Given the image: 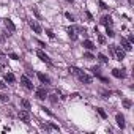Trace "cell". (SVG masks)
Instances as JSON below:
<instances>
[{"label": "cell", "instance_id": "6da1fadb", "mask_svg": "<svg viewBox=\"0 0 134 134\" xmlns=\"http://www.w3.org/2000/svg\"><path fill=\"white\" fill-rule=\"evenodd\" d=\"M109 49H110V52H112V54L115 55V58H117L118 62H121V60L125 58V51H123V49H121L120 46H115V44H112V46H110Z\"/></svg>", "mask_w": 134, "mask_h": 134}, {"label": "cell", "instance_id": "7a4b0ae2", "mask_svg": "<svg viewBox=\"0 0 134 134\" xmlns=\"http://www.w3.org/2000/svg\"><path fill=\"white\" fill-rule=\"evenodd\" d=\"M76 77H77V79H79V81H81L82 84H85V85H88V84H92V77H90L88 74H85L84 71H81V73H79V74H77Z\"/></svg>", "mask_w": 134, "mask_h": 134}, {"label": "cell", "instance_id": "3957f363", "mask_svg": "<svg viewBox=\"0 0 134 134\" xmlns=\"http://www.w3.org/2000/svg\"><path fill=\"white\" fill-rule=\"evenodd\" d=\"M68 35H70V38L74 41V40H77V35H79V27H68Z\"/></svg>", "mask_w": 134, "mask_h": 134}, {"label": "cell", "instance_id": "277c9868", "mask_svg": "<svg viewBox=\"0 0 134 134\" xmlns=\"http://www.w3.org/2000/svg\"><path fill=\"white\" fill-rule=\"evenodd\" d=\"M21 84L27 88V90H33V84L30 82V79L27 76H21Z\"/></svg>", "mask_w": 134, "mask_h": 134}, {"label": "cell", "instance_id": "5b68a950", "mask_svg": "<svg viewBox=\"0 0 134 134\" xmlns=\"http://www.w3.org/2000/svg\"><path fill=\"white\" fill-rule=\"evenodd\" d=\"M18 117L22 120V121H25V123H29V118H30V114H29V110H19L18 112Z\"/></svg>", "mask_w": 134, "mask_h": 134}, {"label": "cell", "instance_id": "8992f818", "mask_svg": "<svg viewBox=\"0 0 134 134\" xmlns=\"http://www.w3.org/2000/svg\"><path fill=\"white\" fill-rule=\"evenodd\" d=\"M120 43H121V49H123V51H128V52H129V51L132 49V46H131V43H129V41H128L126 38H123V36H121V40H120Z\"/></svg>", "mask_w": 134, "mask_h": 134}, {"label": "cell", "instance_id": "52a82bcc", "mask_svg": "<svg viewBox=\"0 0 134 134\" xmlns=\"http://www.w3.org/2000/svg\"><path fill=\"white\" fill-rule=\"evenodd\" d=\"M36 98H38V99H46V98H47V93H46V88H44V87H40V88L36 90Z\"/></svg>", "mask_w": 134, "mask_h": 134}, {"label": "cell", "instance_id": "ba28073f", "mask_svg": "<svg viewBox=\"0 0 134 134\" xmlns=\"http://www.w3.org/2000/svg\"><path fill=\"white\" fill-rule=\"evenodd\" d=\"M29 25H30V27H32V29H33V30L36 32V33H41V27H40V24H38L36 21L30 19V21H29Z\"/></svg>", "mask_w": 134, "mask_h": 134}, {"label": "cell", "instance_id": "9c48e42d", "mask_svg": "<svg viewBox=\"0 0 134 134\" xmlns=\"http://www.w3.org/2000/svg\"><path fill=\"white\" fill-rule=\"evenodd\" d=\"M36 55L43 60V62H46V63H51V58H49V55L47 54H44L43 51H36Z\"/></svg>", "mask_w": 134, "mask_h": 134}, {"label": "cell", "instance_id": "30bf717a", "mask_svg": "<svg viewBox=\"0 0 134 134\" xmlns=\"http://www.w3.org/2000/svg\"><path fill=\"white\" fill-rule=\"evenodd\" d=\"M112 76H115V77H118V79H123L126 74H125V71H123V70L115 68V70H112Z\"/></svg>", "mask_w": 134, "mask_h": 134}, {"label": "cell", "instance_id": "8fae6325", "mask_svg": "<svg viewBox=\"0 0 134 134\" xmlns=\"http://www.w3.org/2000/svg\"><path fill=\"white\" fill-rule=\"evenodd\" d=\"M115 120H117V125L123 129L125 128V117L121 115V114H117V117H115Z\"/></svg>", "mask_w": 134, "mask_h": 134}, {"label": "cell", "instance_id": "7c38bea8", "mask_svg": "<svg viewBox=\"0 0 134 134\" xmlns=\"http://www.w3.org/2000/svg\"><path fill=\"white\" fill-rule=\"evenodd\" d=\"M101 24L106 25V27H110V25H112V18H110V16H104V18H101Z\"/></svg>", "mask_w": 134, "mask_h": 134}, {"label": "cell", "instance_id": "4fadbf2b", "mask_svg": "<svg viewBox=\"0 0 134 134\" xmlns=\"http://www.w3.org/2000/svg\"><path fill=\"white\" fill-rule=\"evenodd\" d=\"M5 27H7V29H8L10 32H14V30H16V27H14L13 21H11V19H8V18L5 19Z\"/></svg>", "mask_w": 134, "mask_h": 134}, {"label": "cell", "instance_id": "5bb4252c", "mask_svg": "<svg viewBox=\"0 0 134 134\" xmlns=\"http://www.w3.org/2000/svg\"><path fill=\"white\" fill-rule=\"evenodd\" d=\"M82 46H84V47H85V49H88V51H92V49H95V44H93V43H92V41H90V40H85V41H84V44H82Z\"/></svg>", "mask_w": 134, "mask_h": 134}, {"label": "cell", "instance_id": "9a60e30c", "mask_svg": "<svg viewBox=\"0 0 134 134\" xmlns=\"http://www.w3.org/2000/svg\"><path fill=\"white\" fill-rule=\"evenodd\" d=\"M5 81H7V82H14L16 77H14L13 73H7V74H5Z\"/></svg>", "mask_w": 134, "mask_h": 134}, {"label": "cell", "instance_id": "2e32d148", "mask_svg": "<svg viewBox=\"0 0 134 134\" xmlns=\"http://www.w3.org/2000/svg\"><path fill=\"white\" fill-rule=\"evenodd\" d=\"M38 79H40L43 84H49V77L44 76V74H41V73H38Z\"/></svg>", "mask_w": 134, "mask_h": 134}, {"label": "cell", "instance_id": "e0dca14e", "mask_svg": "<svg viewBox=\"0 0 134 134\" xmlns=\"http://www.w3.org/2000/svg\"><path fill=\"white\" fill-rule=\"evenodd\" d=\"M96 35H98V43H99V44H106V38H104L101 33H98V29H96Z\"/></svg>", "mask_w": 134, "mask_h": 134}, {"label": "cell", "instance_id": "ac0fdd59", "mask_svg": "<svg viewBox=\"0 0 134 134\" xmlns=\"http://www.w3.org/2000/svg\"><path fill=\"white\" fill-rule=\"evenodd\" d=\"M21 106H22L25 110H29V109H30V103H29L27 99H21Z\"/></svg>", "mask_w": 134, "mask_h": 134}, {"label": "cell", "instance_id": "d6986e66", "mask_svg": "<svg viewBox=\"0 0 134 134\" xmlns=\"http://www.w3.org/2000/svg\"><path fill=\"white\" fill-rule=\"evenodd\" d=\"M0 101H2V103H8L10 101V96L5 95V93H2V95H0Z\"/></svg>", "mask_w": 134, "mask_h": 134}, {"label": "cell", "instance_id": "ffe728a7", "mask_svg": "<svg viewBox=\"0 0 134 134\" xmlns=\"http://www.w3.org/2000/svg\"><path fill=\"white\" fill-rule=\"evenodd\" d=\"M96 112L99 114V117H101V118H106V117H107V115H106V112H104L101 107H96Z\"/></svg>", "mask_w": 134, "mask_h": 134}, {"label": "cell", "instance_id": "44dd1931", "mask_svg": "<svg viewBox=\"0 0 134 134\" xmlns=\"http://www.w3.org/2000/svg\"><path fill=\"white\" fill-rule=\"evenodd\" d=\"M106 33H107V36H110V38L115 35V33H114V30H112L110 27H106Z\"/></svg>", "mask_w": 134, "mask_h": 134}, {"label": "cell", "instance_id": "7402d4cb", "mask_svg": "<svg viewBox=\"0 0 134 134\" xmlns=\"http://www.w3.org/2000/svg\"><path fill=\"white\" fill-rule=\"evenodd\" d=\"M98 58H99L103 63H107V62H109V58H107L106 55H103V54H99V55H98Z\"/></svg>", "mask_w": 134, "mask_h": 134}, {"label": "cell", "instance_id": "603a6c76", "mask_svg": "<svg viewBox=\"0 0 134 134\" xmlns=\"http://www.w3.org/2000/svg\"><path fill=\"white\" fill-rule=\"evenodd\" d=\"M123 106H125L126 109H129V107H131V101H129V99H123Z\"/></svg>", "mask_w": 134, "mask_h": 134}, {"label": "cell", "instance_id": "cb8c5ba5", "mask_svg": "<svg viewBox=\"0 0 134 134\" xmlns=\"http://www.w3.org/2000/svg\"><path fill=\"white\" fill-rule=\"evenodd\" d=\"M84 58H87V60H93L95 57H93V55H92L90 52H87V54H84Z\"/></svg>", "mask_w": 134, "mask_h": 134}, {"label": "cell", "instance_id": "d4e9b609", "mask_svg": "<svg viewBox=\"0 0 134 134\" xmlns=\"http://www.w3.org/2000/svg\"><path fill=\"white\" fill-rule=\"evenodd\" d=\"M46 33H47V36H49V38H54V36H55V35L52 33V30H46Z\"/></svg>", "mask_w": 134, "mask_h": 134}, {"label": "cell", "instance_id": "484cf974", "mask_svg": "<svg viewBox=\"0 0 134 134\" xmlns=\"http://www.w3.org/2000/svg\"><path fill=\"white\" fill-rule=\"evenodd\" d=\"M65 16H66V18H68L70 21H74V18H73V14H71V13H66Z\"/></svg>", "mask_w": 134, "mask_h": 134}, {"label": "cell", "instance_id": "4316f807", "mask_svg": "<svg viewBox=\"0 0 134 134\" xmlns=\"http://www.w3.org/2000/svg\"><path fill=\"white\" fill-rule=\"evenodd\" d=\"M99 7H101L103 10H107V7H106V3H103V2H99Z\"/></svg>", "mask_w": 134, "mask_h": 134}, {"label": "cell", "instance_id": "83f0119b", "mask_svg": "<svg viewBox=\"0 0 134 134\" xmlns=\"http://www.w3.org/2000/svg\"><path fill=\"white\" fill-rule=\"evenodd\" d=\"M10 58H13V60H18V55H16V54H10Z\"/></svg>", "mask_w": 134, "mask_h": 134}, {"label": "cell", "instance_id": "f1b7e54d", "mask_svg": "<svg viewBox=\"0 0 134 134\" xmlns=\"http://www.w3.org/2000/svg\"><path fill=\"white\" fill-rule=\"evenodd\" d=\"M51 101H52V103H55V101H57V98H55V95H51Z\"/></svg>", "mask_w": 134, "mask_h": 134}, {"label": "cell", "instance_id": "f546056e", "mask_svg": "<svg viewBox=\"0 0 134 134\" xmlns=\"http://www.w3.org/2000/svg\"><path fill=\"white\" fill-rule=\"evenodd\" d=\"M5 87H7V84H3L2 81H0V88H5Z\"/></svg>", "mask_w": 134, "mask_h": 134}, {"label": "cell", "instance_id": "4dcf8cb0", "mask_svg": "<svg viewBox=\"0 0 134 134\" xmlns=\"http://www.w3.org/2000/svg\"><path fill=\"white\" fill-rule=\"evenodd\" d=\"M128 2H129V3H132V0H128Z\"/></svg>", "mask_w": 134, "mask_h": 134}, {"label": "cell", "instance_id": "1f68e13d", "mask_svg": "<svg viewBox=\"0 0 134 134\" xmlns=\"http://www.w3.org/2000/svg\"><path fill=\"white\" fill-rule=\"evenodd\" d=\"M66 2H73V0H66Z\"/></svg>", "mask_w": 134, "mask_h": 134}]
</instances>
